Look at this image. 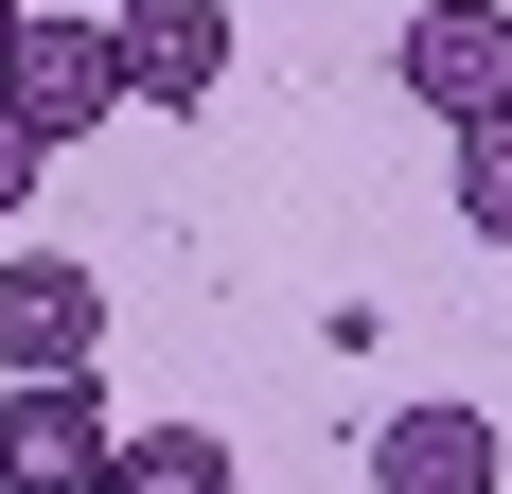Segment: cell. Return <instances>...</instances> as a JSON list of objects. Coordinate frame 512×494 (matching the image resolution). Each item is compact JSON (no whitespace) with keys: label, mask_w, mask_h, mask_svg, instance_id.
<instances>
[{"label":"cell","mask_w":512,"mask_h":494,"mask_svg":"<svg viewBox=\"0 0 512 494\" xmlns=\"http://www.w3.org/2000/svg\"><path fill=\"white\" fill-rule=\"evenodd\" d=\"M389 71H407V106H424V124H460V142L512 124V0H424Z\"/></svg>","instance_id":"obj_1"},{"label":"cell","mask_w":512,"mask_h":494,"mask_svg":"<svg viewBox=\"0 0 512 494\" xmlns=\"http://www.w3.org/2000/svg\"><path fill=\"white\" fill-rule=\"evenodd\" d=\"M18 36H36V0H0V71H18Z\"/></svg>","instance_id":"obj_10"},{"label":"cell","mask_w":512,"mask_h":494,"mask_svg":"<svg viewBox=\"0 0 512 494\" xmlns=\"http://www.w3.org/2000/svg\"><path fill=\"white\" fill-rule=\"evenodd\" d=\"M512 442H495V406H389L371 424V494H495Z\"/></svg>","instance_id":"obj_6"},{"label":"cell","mask_w":512,"mask_h":494,"mask_svg":"<svg viewBox=\"0 0 512 494\" xmlns=\"http://www.w3.org/2000/svg\"><path fill=\"white\" fill-rule=\"evenodd\" d=\"M36 177H53V142H36V124H18V106H0V230L36 212Z\"/></svg>","instance_id":"obj_9"},{"label":"cell","mask_w":512,"mask_h":494,"mask_svg":"<svg viewBox=\"0 0 512 494\" xmlns=\"http://www.w3.org/2000/svg\"><path fill=\"white\" fill-rule=\"evenodd\" d=\"M106 494H248V477H230V442H212V424H124Z\"/></svg>","instance_id":"obj_7"},{"label":"cell","mask_w":512,"mask_h":494,"mask_svg":"<svg viewBox=\"0 0 512 494\" xmlns=\"http://www.w3.org/2000/svg\"><path fill=\"white\" fill-rule=\"evenodd\" d=\"M106 459H124V406H106V371L0 389V494H106Z\"/></svg>","instance_id":"obj_2"},{"label":"cell","mask_w":512,"mask_h":494,"mask_svg":"<svg viewBox=\"0 0 512 494\" xmlns=\"http://www.w3.org/2000/svg\"><path fill=\"white\" fill-rule=\"evenodd\" d=\"M89 353H106V283L71 247H18V265H0V371L53 389V371H89Z\"/></svg>","instance_id":"obj_3"},{"label":"cell","mask_w":512,"mask_h":494,"mask_svg":"<svg viewBox=\"0 0 512 494\" xmlns=\"http://www.w3.org/2000/svg\"><path fill=\"white\" fill-rule=\"evenodd\" d=\"M0 106H18L36 142L124 124V36H106V18H36V36H18V71H0Z\"/></svg>","instance_id":"obj_4"},{"label":"cell","mask_w":512,"mask_h":494,"mask_svg":"<svg viewBox=\"0 0 512 494\" xmlns=\"http://www.w3.org/2000/svg\"><path fill=\"white\" fill-rule=\"evenodd\" d=\"M124 106H212L230 89V0H124Z\"/></svg>","instance_id":"obj_5"},{"label":"cell","mask_w":512,"mask_h":494,"mask_svg":"<svg viewBox=\"0 0 512 494\" xmlns=\"http://www.w3.org/2000/svg\"><path fill=\"white\" fill-rule=\"evenodd\" d=\"M460 230L512 247V124H477V142H460Z\"/></svg>","instance_id":"obj_8"}]
</instances>
